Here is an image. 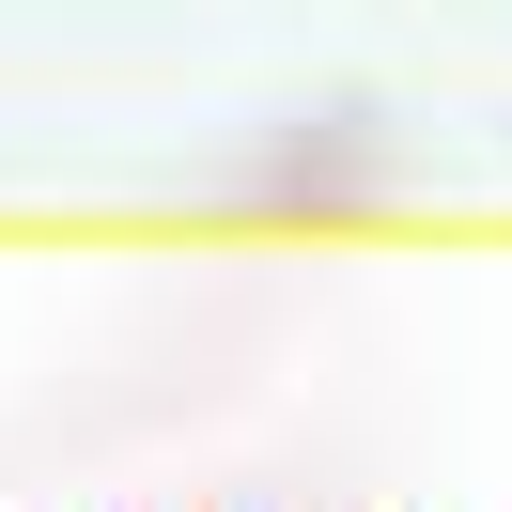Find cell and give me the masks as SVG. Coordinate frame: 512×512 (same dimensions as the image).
Wrapping results in <instances>:
<instances>
[]
</instances>
